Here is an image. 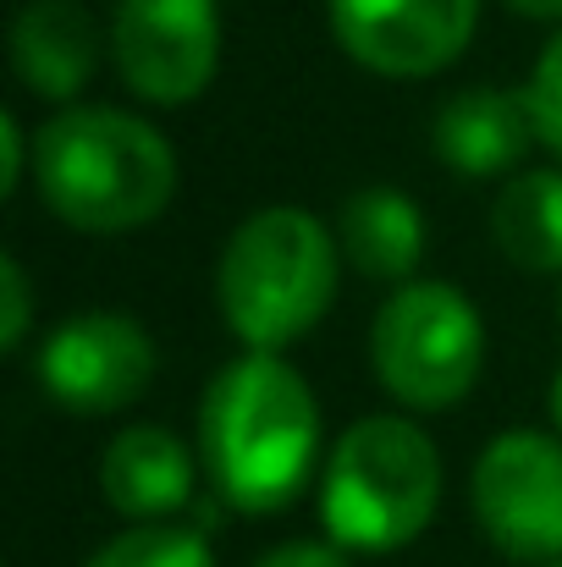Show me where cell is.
<instances>
[{"label":"cell","instance_id":"5bb4252c","mask_svg":"<svg viewBox=\"0 0 562 567\" xmlns=\"http://www.w3.org/2000/svg\"><path fill=\"white\" fill-rule=\"evenodd\" d=\"M491 237L519 270H562V172H524L491 204Z\"/></svg>","mask_w":562,"mask_h":567},{"label":"cell","instance_id":"7a4b0ae2","mask_svg":"<svg viewBox=\"0 0 562 567\" xmlns=\"http://www.w3.org/2000/svg\"><path fill=\"white\" fill-rule=\"evenodd\" d=\"M33 188L72 231L116 237L166 215L177 193V155L144 116L72 105L33 138Z\"/></svg>","mask_w":562,"mask_h":567},{"label":"cell","instance_id":"8992f818","mask_svg":"<svg viewBox=\"0 0 562 567\" xmlns=\"http://www.w3.org/2000/svg\"><path fill=\"white\" fill-rule=\"evenodd\" d=\"M474 518L508 563L562 557V441L541 430L497 435L469 480Z\"/></svg>","mask_w":562,"mask_h":567},{"label":"cell","instance_id":"44dd1931","mask_svg":"<svg viewBox=\"0 0 562 567\" xmlns=\"http://www.w3.org/2000/svg\"><path fill=\"white\" fill-rule=\"evenodd\" d=\"M552 419H558V430H562V370H558V380H552Z\"/></svg>","mask_w":562,"mask_h":567},{"label":"cell","instance_id":"9c48e42d","mask_svg":"<svg viewBox=\"0 0 562 567\" xmlns=\"http://www.w3.org/2000/svg\"><path fill=\"white\" fill-rule=\"evenodd\" d=\"M480 28V0H331L337 44L380 78L452 66Z\"/></svg>","mask_w":562,"mask_h":567},{"label":"cell","instance_id":"ffe728a7","mask_svg":"<svg viewBox=\"0 0 562 567\" xmlns=\"http://www.w3.org/2000/svg\"><path fill=\"white\" fill-rule=\"evenodd\" d=\"M502 6L530 17V22H562V0H502Z\"/></svg>","mask_w":562,"mask_h":567},{"label":"cell","instance_id":"9a60e30c","mask_svg":"<svg viewBox=\"0 0 562 567\" xmlns=\"http://www.w3.org/2000/svg\"><path fill=\"white\" fill-rule=\"evenodd\" d=\"M89 567H215L210 546L198 529L183 524H139L127 535H116Z\"/></svg>","mask_w":562,"mask_h":567},{"label":"cell","instance_id":"3957f363","mask_svg":"<svg viewBox=\"0 0 562 567\" xmlns=\"http://www.w3.org/2000/svg\"><path fill=\"white\" fill-rule=\"evenodd\" d=\"M337 270L343 254L331 231L315 215L276 204L248 215L226 237L215 265V298L248 353H282L326 320L337 298Z\"/></svg>","mask_w":562,"mask_h":567},{"label":"cell","instance_id":"52a82bcc","mask_svg":"<svg viewBox=\"0 0 562 567\" xmlns=\"http://www.w3.org/2000/svg\"><path fill=\"white\" fill-rule=\"evenodd\" d=\"M111 50L139 100L187 105L221 66V11L215 0H116Z\"/></svg>","mask_w":562,"mask_h":567},{"label":"cell","instance_id":"ac0fdd59","mask_svg":"<svg viewBox=\"0 0 562 567\" xmlns=\"http://www.w3.org/2000/svg\"><path fill=\"white\" fill-rule=\"evenodd\" d=\"M254 567H348L343 546H320V540H287L276 551H265Z\"/></svg>","mask_w":562,"mask_h":567},{"label":"cell","instance_id":"ba28073f","mask_svg":"<svg viewBox=\"0 0 562 567\" xmlns=\"http://www.w3.org/2000/svg\"><path fill=\"white\" fill-rule=\"evenodd\" d=\"M39 380L67 413H83V419L122 413L155 380V342L127 315H111V309L72 315L44 337Z\"/></svg>","mask_w":562,"mask_h":567},{"label":"cell","instance_id":"2e32d148","mask_svg":"<svg viewBox=\"0 0 562 567\" xmlns=\"http://www.w3.org/2000/svg\"><path fill=\"white\" fill-rule=\"evenodd\" d=\"M524 105H530V122H535V138L562 155V33L541 50L535 61V78L524 89Z\"/></svg>","mask_w":562,"mask_h":567},{"label":"cell","instance_id":"277c9868","mask_svg":"<svg viewBox=\"0 0 562 567\" xmlns=\"http://www.w3.org/2000/svg\"><path fill=\"white\" fill-rule=\"evenodd\" d=\"M441 507V452L436 441L397 419H359L320 480V524L343 551H397L430 529Z\"/></svg>","mask_w":562,"mask_h":567},{"label":"cell","instance_id":"30bf717a","mask_svg":"<svg viewBox=\"0 0 562 567\" xmlns=\"http://www.w3.org/2000/svg\"><path fill=\"white\" fill-rule=\"evenodd\" d=\"M535 138L524 94L508 89H463L436 111L430 144L458 177H502L524 161Z\"/></svg>","mask_w":562,"mask_h":567},{"label":"cell","instance_id":"7c38bea8","mask_svg":"<svg viewBox=\"0 0 562 567\" xmlns=\"http://www.w3.org/2000/svg\"><path fill=\"white\" fill-rule=\"evenodd\" d=\"M100 491L122 518L155 524L166 513H183L193 496V457L187 446L161 424L122 430L100 457Z\"/></svg>","mask_w":562,"mask_h":567},{"label":"cell","instance_id":"7402d4cb","mask_svg":"<svg viewBox=\"0 0 562 567\" xmlns=\"http://www.w3.org/2000/svg\"><path fill=\"white\" fill-rule=\"evenodd\" d=\"M541 567H562V557H558V563H541Z\"/></svg>","mask_w":562,"mask_h":567},{"label":"cell","instance_id":"6da1fadb","mask_svg":"<svg viewBox=\"0 0 562 567\" xmlns=\"http://www.w3.org/2000/svg\"><path fill=\"white\" fill-rule=\"evenodd\" d=\"M204 468L226 507L282 513L304 496L320 457V408L309 380L276 353H243L204 385Z\"/></svg>","mask_w":562,"mask_h":567},{"label":"cell","instance_id":"4fadbf2b","mask_svg":"<svg viewBox=\"0 0 562 567\" xmlns=\"http://www.w3.org/2000/svg\"><path fill=\"white\" fill-rule=\"evenodd\" d=\"M343 254L370 281H402L425 259V215L397 188H359L343 204Z\"/></svg>","mask_w":562,"mask_h":567},{"label":"cell","instance_id":"d6986e66","mask_svg":"<svg viewBox=\"0 0 562 567\" xmlns=\"http://www.w3.org/2000/svg\"><path fill=\"white\" fill-rule=\"evenodd\" d=\"M0 155H6L0 193H17V183H22V127H17V116H0Z\"/></svg>","mask_w":562,"mask_h":567},{"label":"cell","instance_id":"e0dca14e","mask_svg":"<svg viewBox=\"0 0 562 567\" xmlns=\"http://www.w3.org/2000/svg\"><path fill=\"white\" fill-rule=\"evenodd\" d=\"M0 292H6V309H0V348L6 353H17L22 348V337H28V276H22V265L17 259H0Z\"/></svg>","mask_w":562,"mask_h":567},{"label":"cell","instance_id":"5b68a950","mask_svg":"<svg viewBox=\"0 0 562 567\" xmlns=\"http://www.w3.org/2000/svg\"><path fill=\"white\" fill-rule=\"evenodd\" d=\"M370 359L380 385L397 402L441 413L458 408L486 370V326L458 287L408 281L375 315Z\"/></svg>","mask_w":562,"mask_h":567},{"label":"cell","instance_id":"8fae6325","mask_svg":"<svg viewBox=\"0 0 562 567\" xmlns=\"http://www.w3.org/2000/svg\"><path fill=\"white\" fill-rule=\"evenodd\" d=\"M11 66L39 100H72L100 66V28L78 0H28L11 22Z\"/></svg>","mask_w":562,"mask_h":567}]
</instances>
